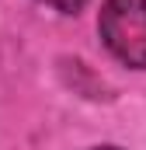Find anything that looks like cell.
Instances as JSON below:
<instances>
[{
  "label": "cell",
  "mask_w": 146,
  "mask_h": 150,
  "mask_svg": "<svg viewBox=\"0 0 146 150\" xmlns=\"http://www.w3.org/2000/svg\"><path fill=\"white\" fill-rule=\"evenodd\" d=\"M98 28L115 59L146 70V0H108Z\"/></svg>",
  "instance_id": "6da1fadb"
},
{
  "label": "cell",
  "mask_w": 146,
  "mask_h": 150,
  "mask_svg": "<svg viewBox=\"0 0 146 150\" xmlns=\"http://www.w3.org/2000/svg\"><path fill=\"white\" fill-rule=\"evenodd\" d=\"M42 4H49V7H56V11H63V14H77V11L84 7V0H42Z\"/></svg>",
  "instance_id": "7a4b0ae2"
},
{
  "label": "cell",
  "mask_w": 146,
  "mask_h": 150,
  "mask_svg": "<svg viewBox=\"0 0 146 150\" xmlns=\"http://www.w3.org/2000/svg\"><path fill=\"white\" fill-rule=\"evenodd\" d=\"M94 150H118V147H94Z\"/></svg>",
  "instance_id": "3957f363"
}]
</instances>
